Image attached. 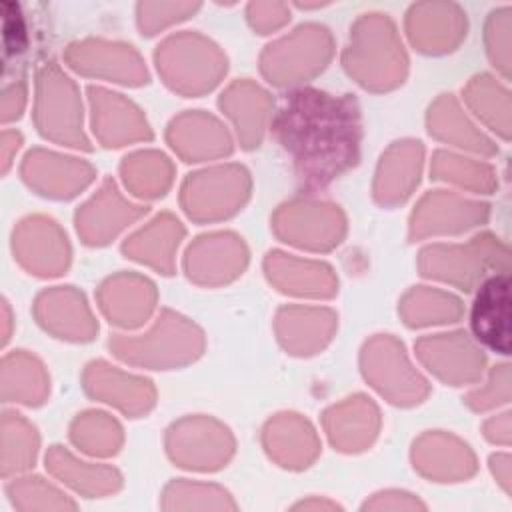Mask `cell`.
<instances>
[{
    "label": "cell",
    "instance_id": "40",
    "mask_svg": "<svg viewBox=\"0 0 512 512\" xmlns=\"http://www.w3.org/2000/svg\"><path fill=\"white\" fill-rule=\"evenodd\" d=\"M72 440L88 454L108 456L118 450L122 434L120 426L110 416L102 412H86L74 420Z\"/></svg>",
    "mask_w": 512,
    "mask_h": 512
},
{
    "label": "cell",
    "instance_id": "32",
    "mask_svg": "<svg viewBox=\"0 0 512 512\" xmlns=\"http://www.w3.org/2000/svg\"><path fill=\"white\" fill-rule=\"evenodd\" d=\"M414 466L438 480L460 478L472 472V456L466 446L446 434H426L414 444Z\"/></svg>",
    "mask_w": 512,
    "mask_h": 512
},
{
    "label": "cell",
    "instance_id": "9",
    "mask_svg": "<svg viewBox=\"0 0 512 512\" xmlns=\"http://www.w3.org/2000/svg\"><path fill=\"white\" fill-rule=\"evenodd\" d=\"M276 234L296 246L328 250L344 234V216L336 206L318 202H292L274 216Z\"/></svg>",
    "mask_w": 512,
    "mask_h": 512
},
{
    "label": "cell",
    "instance_id": "8",
    "mask_svg": "<svg viewBox=\"0 0 512 512\" xmlns=\"http://www.w3.org/2000/svg\"><path fill=\"white\" fill-rule=\"evenodd\" d=\"M250 180L240 166H222L190 174L182 186V206L194 220H218L246 200Z\"/></svg>",
    "mask_w": 512,
    "mask_h": 512
},
{
    "label": "cell",
    "instance_id": "44",
    "mask_svg": "<svg viewBox=\"0 0 512 512\" xmlns=\"http://www.w3.org/2000/svg\"><path fill=\"white\" fill-rule=\"evenodd\" d=\"M198 10V4H186V2H142L138 4V24L144 30V34H154L156 30L186 18Z\"/></svg>",
    "mask_w": 512,
    "mask_h": 512
},
{
    "label": "cell",
    "instance_id": "36",
    "mask_svg": "<svg viewBox=\"0 0 512 512\" xmlns=\"http://www.w3.org/2000/svg\"><path fill=\"white\" fill-rule=\"evenodd\" d=\"M428 130L440 140L454 142L456 146H464L478 152H492L490 140H486L474 126L464 118L458 104L452 96H442L434 102L428 112Z\"/></svg>",
    "mask_w": 512,
    "mask_h": 512
},
{
    "label": "cell",
    "instance_id": "6",
    "mask_svg": "<svg viewBox=\"0 0 512 512\" xmlns=\"http://www.w3.org/2000/svg\"><path fill=\"white\" fill-rule=\"evenodd\" d=\"M332 56V38L326 28L306 24L290 36L266 46L260 68L274 84H290L318 74Z\"/></svg>",
    "mask_w": 512,
    "mask_h": 512
},
{
    "label": "cell",
    "instance_id": "28",
    "mask_svg": "<svg viewBox=\"0 0 512 512\" xmlns=\"http://www.w3.org/2000/svg\"><path fill=\"white\" fill-rule=\"evenodd\" d=\"M336 316L322 308H282L276 318V330L282 346L292 354H312L322 348L334 332Z\"/></svg>",
    "mask_w": 512,
    "mask_h": 512
},
{
    "label": "cell",
    "instance_id": "19",
    "mask_svg": "<svg viewBox=\"0 0 512 512\" xmlns=\"http://www.w3.org/2000/svg\"><path fill=\"white\" fill-rule=\"evenodd\" d=\"M92 102L94 132L104 146H122L132 140H148L150 128L140 110L120 94L102 88H88Z\"/></svg>",
    "mask_w": 512,
    "mask_h": 512
},
{
    "label": "cell",
    "instance_id": "4",
    "mask_svg": "<svg viewBox=\"0 0 512 512\" xmlns=\"http://www.w3.org/2000/svg\"><path fill=\"white\" fill-rule=\"evenodd\" d=\"M202 344L200 330L168 310L146 336H116L110 340V348L118 358L150 368H170L190 362L200 354Z\"/></svg>",
    "mask_w": 512,
    "mask_h": 512
},
{
    "label": "cell",
    "instance_id": "12",
    "mask_svg": "<svg viewBox=\"0 0 512 512\" xmlns=\"http://www.w3.org/2000/svg\"><path fill=\"white\" fill-rule=\"evenodd\" d=\"M68 64L86 76H102L124 84L146 82V68L132 46L84 40L66 50Z\"/></svg>",
    "mask_w": 512,
    "mask_h": 512
},
{
    "label": "cell",
    "instance_id": "15",
    "mask_svg": "<svg viewBox=\"0 0 512 512\" xmlns=\"http://www.w3.org/2000/svg\"><path fill=\"white\" fill-rule=\"evenodd\" d=\"M490 256H494V242L490 236L474 238L466 248L430 246L420 252V270L428 278H440L470 288L478 274H482Z\"/></svg>",
    "mask_w": 512,
    "mask_h": 512
},
{
    "label": "cell",
    "instance_id": "18",
    "mask_svg": "<svg viewBox=\"0 0 512 512\" xmlns=\"http://www.w3.org/2000/svg\"><path fill=\"white\" fill-rule=\"evenodd\" d=\"M416 354L428 366V370L450 384L474 380L484 362L462 332L422 338L416 344Z\"/></svg>",
    "mask_w": 512,
    "mask_h": 512
},
{
    "label": "cell",
    "instance_id": "48",
    "mask_svg": "<svg viewBox=\"0 0 512 512\" xmlns=\"http://www.w3.org/2000/svg\"><path fill=\"white\" fill-rule=\"evenodd\" d=\"M2 312H4V326H6V328H4V342H6V340L10 338V336H8V334H10V330H8V326H10V310H8V304H6V302L2 304Z\"/></svg>",
    "mask_w": 512,
    "mask_h": 512
},
{
    "label": "cell",
    "instance_id": "22",
    "mask_svg": "<svg viewBox=\"0 0 512 512\" xmlns=\"http://www.w3.org/2000/svg\"><path fill=\"white\" fill-rule=\"evenodd\" d=\"M486 220V206L466 202L448 192H432L422 198L412 214L410 238H422L436 232H460Z\"/></svg>",
    "mask_w": 512,
    "mask_h": 512
},
{
    "label": "cell",
    "instance_id": "39",
    "mask_svg": "<svg viewBox=\"0 0 512 512\" xmlns=\"http://www.w3.org/2000/svg\"><path fill=\"white\" fill-rule=\"evenodd\" d=\"M400 312L408 326H424L432 322H454L460 316V302L440 290L416 288L402 298Z\"/></svg>",
    "mask_w": 512,
    "mask_h": 512
},
{
    "label": "cell",
    "instance_id": "2",
    "mask_svg": "<svg viewBox=\"0 0 512 512\" xmlns=\"http://www.w3.org/2000/svg\"><path fill=\"white\" fill-rule=\"evenodd\" d=\"M406 54L396 36L394 24L382 14L362 16L344 52V66L362 86L370 90H390L406 74Z\"/></svg>",
    "mask_w": 512,
    "mask_h": 512
},
{
    "label": "cell",
    "instance_id": "21",
    "mask_svg": "<svg viewBox=\"0 0 512 512\" xmlns=\"http://www.w3.org/2000/svg\"><path fill=\"white\" fill-rule=\"evenodd\" d=\"M144 212L146 208L122 200L114 182L106 180L100 192L78 210L76 224L84 242L104 244Z\"/></svg>",
    "mask_w": 512,
    "mask_h": 512
},
{
    "label": "cell",
    "instance_id": "45",
    "mask_svg": "<svg viewBox=\"0 0 512 512\" xmlns=\"http://www.w3.org/2000/svg\"><path fill=\"white\" fill-rule=\"evenodd\" d=\"M248 18H250V24L256 30H260V34H266L288 20V8L284 4L254 2L248 6Z\"/></svg>",
    "mask_w": 512,
    "mask_h": 512
},
{
    "label": "cell",
    "instance_id": "25",
    "mask_svg": "<svg viewBox=\"0 0 512 512\" xmlns=\"http://www.w3.org/2000/svg\"><path fill=\"white\" fill-rule=\"evenodd\" d=\"M100 308L118 326H138L142 324L156 300L152 282L136 274H118L102 284L98 292Z\"/></svg>",
    "mask_w": 512,
    "mask_h": 512
},
{
    "label": "cell",
    "instance_id": "42",
    "mask_svg": "<svg viewBox=\"0 0 512 512\" xmlns=\"http://www.w3.org/2000/svg\"><path fill=\"white\" fill-rule=\"evenodd\" d=\"M12 504L20 510L36 508H74L56 488L46 484L42 478H22L6 486Z\"/></svg>",
    "mask_w": 512,
    "mask_h": 512
},
{
    "label": "cell",
    "instance_id": "23",
    "mask_svg": "<svg viewBox=\"0 0 512 512\" xmlns=\"http://www.w3.org/2000/svg\"><path fill=\"white\" fill-rule=\"evenodd\" d=\"M90 396L118 406L130 416L146 412L154 404V388L148 380L122 374L104 362H92L84 372Z\"/></svg>",
    "mask_w": 512,
    "mask_h": 512
},
{
    "label": "cell",
    "instance_id": "20",
    "mask_svg": "<svg viewBox=\"0 0 512 512\" xmlns=\"http://www.w3.org/2000/svg\"><path fill=\"white\" fill-rule=\"evenodd\" d=\"M472 330L488 348L510 352V280L506 274L486 280L472 306Z\"/></svg>",
    "mask_w": 512,
    "mask_h": 512
},
{
    "label": "cell",
    "instance_id": "31",
    "mask_svg": "<svg viewBox=\"0 0 512 512\" xmlns=\"http://www.w3.org/2000/svg\"><path fill=\"white\" fill-rule=\"evenodd\" d=\"M264 444L282 466L302 468L318 452V440L306 420L296 414H280L264 430Z\"/></svg>",
    "mask_w": 512,
    "mask_h": 512
},
{
    "label": "cell",
    "instance_id": "34",
    "mask_svg": "<svg viewBox=\"0 0 512 512\" xmlns=\"http://www.w3.org/2000/svg\"><path fill=\"white\" fill-rule=\"evenodd\" d=\"M48 394V376L44 366L30 354L18 350L2 360V400L40 404Z\"/></svg>",
    "mask_w": 512,
    "mask_h": 512
},
{
    "label": "cell",
    "instance_id": "1",
    "mask_svg": "<svg viewBox=\"0 0 512 512\" xmlns=\"http://www.w3.org/2000/svg\"><path fill=\"white\" fill-rule=\"evenodd\" d=\"M306 186H324L358 160L360 116L352 98L304 88L288 94L274 120Z\"/></svg>",
    "mask_w": 512,
    "mask_h": 512
},
{
    "label": "cell",
    "instance_id": "3",
    "mask_svg": "<svg viewBox=\"0 0 512 512\" xmlns=\"http://www.w3.org/2000/svg\"><path fill=\"white\" fill-rule=\"evenodd\" d=\"M156 64L166 84L180 94H202L226 72V58L204 36L182 32L164 40L156 50Z\"/></svg>",
    "mask_w": 512,
    "mask_h": 512
},
{
    "label": "cell",
    "instance_id": "27",
    "mask_svg": "<svg viewBox=\"0 0 512 512\" xmlns=\"http://www.w3.org/2000/svg\"><path fill=\"white\" fill-rule=\"evenodd\" d=\"M264 266L268 278L284 292L320 298L336 292V278L326 264L298 260L282 252H270Z\"/></svg>",
    "mask_w": 512,
    "mask_h": 512
},
{
    "label": "cell",
    "instance_id": "5",
    "mask_svg": "<svg viewBox=\"0 0 512 512\" xmlns=\"http://www.w3.org/2000/svg\"><path fill=\"white\" fill-rule=\"evenodd\" d=\"M34 120L42 136L90 150L82 134V110L76 86L56 66L48 64L38 72Z\"/></svg>",
    "mask_w": 512,
    "mask_h": 512
},
{
    "label": "cell",
    "instance_id": "30",
    "mask_svg": "<svg viewBox=\"0 0 512 512\" xmlns=\"http://www.w3.org/2000/svg\"><path fill=\"white\" fill-rule=\"evenodd\" d=\"M220 106L236 124L244 148L258 146L270 110L268 94L254 82L240 80L220 96Z\"/></svg>",
    "mask_w": 512,
    "mask_h": 512
},
{
    "label": "cell",
    "instance_id": "43",
    "mask_svg": "<svg viewBox=\"0 0 512 512\" xmlns=\"http://www.w3.org/2000/svg\"><path fill=\"white\" fill-rule=\"evenodd\" d=\"M228 494L202 484H188L176 482L166 490V508H232L234 504L228 502Z\"/></svg>",
    "mask_w": 512,
    "mask_h": 512
},
{
    "label": "cell",
    "instance_id": "7",
    "mask_svg": "<svg viewBox=\"0 0 512 512\" xmlns=\"http://www.w3.org/2000/svg\"><path fill=\"white\" fill-rule=\"evenodd\" d=\"M362 370L366 380L394 404H416L426 392V380L412 370L402 344L390 336H378L364 346Z\"/></svg>",
    "mask_w": 512,
    "mask_h": 512
},
{
    "label": "cell",
    "instance_id": "47",
    "mask_svg": "<svg viewBox=\"0 0 512 512\" xmlns=\"http://www.w3.org/2000/svg\"><path fill=\"white\" fill-rule=\"evenodd\" d=\"M2 170L6 172L10 162H12V154L18 150L20 146V134L16 132H10V130H4L2 132Z\"/></svg>",
    "mask_w": 512,
    "mask_h": 512
},
{
    "label": "cell",
    "instance_id": "33",
    "mask_svg": "<svg viewBox=\"0 0 512 512\" xmlns=\"http://www.w3.org/2000/svg\"><path fill=\"white\" fill-rule=\"evenodd\" d=\"M182 234L184 228L180 226V222L174 220L170 214H162L138 234H134L130 240H126L124 252L134 260L146 262L156 270L170 274L174 248L178 246Z\"/></svg>",
    "mask_w": 512,
    "mask_h": 512
},
{
    "label": "cell",
    "instance_id": "11",
    "mask_svg": "<svg viewBox=\"0 0 512 512\" xmlns=\"http://www.w3.org/2000/svg\"><path fill=\"white\" fill-rule=\"evenodd\" d=\"M16 260L32 274L56 276L66 270L70 248L56 222L44 216L22 220L12 234Z\"/></svg>",
    "mask_w": 512,
    "mask_h": 512
},
{
    "label": "cell",
    "instance_id": "17",
    "mask_svg": "<svg viewBox=\"0 0 512 512\" xmlns=\"http://www.w3.org/2000/svg\"><path fill=\"white\" fill-rule=\"evenodd\" d=\"M38 322L52 334L68 340H90L96 334V322L74 288H52L42 292L34 302Z\"/></svg>",
    "mask_w": 512,
    "mask_h": 512
},
{
    "label": "cell",
    "instance_id": "35",
    "mask_svg": "<svg viewBox=\"0 0 512 512\" xmlns=\"http://www.w3.org/2000/svg\"><path fill=\"white\" fill-rule=\"evenodd\" d=\"M46 468L56 478L70 484L74 490L84 492L88 496L106 494L120 486V476L116 470L106 468V466H90V464L78 462L62 446H52L48 450Z\"/></svg>",
    "mask_w": 512,
    "mask_h": 512
},
{
    "label": "cell",
    "instance_id": "46",
    "mask_svg": "<svg viewBox=\"0 0 512 512\" xmlns=\"http://www.w3.org/2000/svg\"><path fill=\"white\" fill-rule=\"evenodd\" d=\"M24 102H26V90L22 82H14L6 86L2 94V120L4 122L16 120L24 108Z\"/></svg>",
    "mask_w": 512,
    "mask_h": 512
},
{
    "label": "cell",
    "instance_id": "37",
    "mask_svg": "<svg viewBox=\"0 0 512 512\" xmlns=\"http://www.w3.org/2000/svg\"><path fill=\"white\" fill-rule=\"evenodd\" d=\"M122 176L136 196H162L172 180V164L158 152H136L124 158Z\"/></svg>",
    "mask_w": 512,
    "mask_h": 512
},
{
    "label": "cell",
    "instance_id": "14",
    "mask_svg": "<svg viewBox=\"0 0 512 512\" xmlns=\"http://www.w3.org/2000/svg\"><path fill=\"white\" fill-rule=\"evenodd\" d=\"M246 264V248L234 234L200 236L186 254V272L198 284L232 280Z\"/></svg>",
    "mask_w": 512,
    "mask_h": 512
},
{
    "label": "cell",
    "instance_id": "26",
    "mask_svg": "<svg viewBox=\"0 0 512 512\" xmlns=\"http://www.w3.org/2000/svg\"><path fill=\"white\" fill-rule=\"evenodd\" d=\"M324 426L332 444L340 450H362L376 436L378 410L368 398L354 396L326 410Z\"/></svg>",
    "mask_w": 512,
    "mask_h": 512
},
{
    "label": "cell",
    "instance_id": "16",
    "mask_svg": "<svg viewBox=\"0 0 512 512\" xmlns=\"http://www.w3.org/2000/svg\"><path fill=\"white\" fill-rule=\"evenodd\" d=\"M466 20L458 6L444 2H424L410 8L406 30L414 46L422 52L452 50L464 36Z\"/></svg>",
    "mask_w": 512,
    "mask_h": 512
},
{
    "label": "cell",
    "instance_id": "41",
    "mask_svg": "<svg viewBox=\"0 0 512 512\" xmlns=\"http://www.w3.org/2000/svg\"><path fill=\"white\" fill-rule=\"evenodd\" d=\"M434 178L452 180L460 186H470L476 190H488L492 186V172L486 166H476L468 160L452 156L448 152H436L432 160Z\"/></svg>",
    "mask_w": 512,
    "mask_h": 512
},
{
    "label": "cell",
    "instance_id": "13",
    "mask_svg": "<svg viewBox=\"0 0 512 512\" xmlns=\"http://www.w3.org/2000/svg\"><path fill=\"white\" fill-rule=\"evenodd\" d=\"M94 176V170L74 158L46 150H32L22 162V178L36 192L50 198H72Z\"/></svg>",
    "mask_w": 512,
    "mask_h": 512
},
{
    "label": "cell",
    "instance_id": "24",
    "mask_svg": "<svg viewBox=\"0 0 512 512\" xmlns=\"http://www.w3.org/2000/svg\"><path fill=\"white\" fill-rule=\"evenodd\" d=\"M168 142L188 162L224 156L232 150L224 126L204 112L178 116L168 128Z\"/></svg>",
    "mask_w": 512,
    "mask_h": 512
},
{
    "label": "cell",
    "instance_id": "29",
    "mask_svg": "<svg viewBox=\"0 0 512 512\" xmlns=\"http://www.w3.org/2000/svg\"><path fill=\"white\" fill-rule=\"evenodd\" d=\"M422 166L420 142H398L394 144L380 162L374 196L380 204L404 202L412 188L418 184Z\"/></svg>",
    "mask_w": 512,
    "mask_h": 512
},
{
    "label": "cell",
    "instance_id": "38",
    "mask_svg": "<svg viewBox=\"0 0 512 512\" xmlns=\"http://www.w3.org/2000/svg\"><path fill=\"white\" fill-rule=\"evenodd\" d=\"M38 434L20 414H2V476L24 470L34 464Z\"/></svg>",
    "mask_w": 512,
    "mask_h": 512
},
{
    "label": "cell",
    "instance_id": "10",
    "mask_svg": "<svg viewBox=\"0 0 512 512\" xmlns=\"http://www.w3.org/2000/svg\"><path fill=\"white\" fill-rule=\"evenodd\" d=\"M232 446L228 430L210 418H186L168 432V452L186 468H218L228 460Z\"/></svg>",
    "mask_w": 512,
    "mask_h": 512
}]
</instances>
